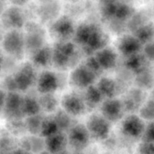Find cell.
Returning <instances> with one entry per match:
<instances>
[{"instance_id":"obj_44","label":"cell","mask_w":154,"mask_h":154,"mask_svg":"<svg viewBox=\"0 0 154 154\" xmlns=\"http://www.w3.org/2000/svg\"><path fill=\"white\" fill-rule=\"evenodd\" d=\"M0 154H12V152L11 153H7V152H3L0 150Z\"/></svg>"},{"instance_id":"obj_29","label":"cell","mask_w":154,"mask_h":154,"mask_svg":"<svg viewBox=\"0 0 154 154\" xmlns=\"http://www.w3.org/2000/svg\"><path fill=\"white\" fill-rule=\"evenodd\" d=\"M144 59H145L144 56L142 57L138 53V54H132V55L128 57V59L126 60L125 65H126L128 69L138 74L141 71L144 70Z\"/></svg>"},{"instance_id":"obj_31","label":"cell","mask_w":154,"mask_h":154,"mask_svg":"<svg viewBox=\"0 0 154 154\" xmlns=\"http://www.w3.org/2000/svg\"><path fill=\"white\" fill-rule=\"evenodd\" d=\"M19 145V142L16 141L11 135H2L0 136V150L7 153H11L16 150Z\"/></svg>"},{"instance_id":"obj_42","label":"cell","mask_w":154,"mask_h":154,"mask_svg":"<svg viewBox=\"0 0 154 154\" xmlns=\"http://www.w3.org/2000/svg\"><path fill=\"white\" fill-rule=\"evenodd\" d=\"M56 154H70V153H69V152L68 151V150L66 149V150H63V151L59 152V153H56Z\"/></svg>"},{"instance_id":"obj_18","label":"cell","mask_w":154,"mask_h":154,"mask_svg":"<svg viewBox=\"0 0 154 154\" xmlns=\"http://www.w3.org/2000/svg\"><path fill=\"white\" fill-rule=\"evenodd\" d=\"M141 42L135 35H126L119 41V51L127 57L138 54L141 48Z\"/></svg>"},{"instance_id":"obj_40","label":"cell","mask_w":154,"mask_h":154,"mask_svg":"<svg viewBox=\"0 0 154 154\" xmlns=\"http://www.w3.org/2000/svg\"><path fill=\"white\" fill-rule=\"evenodd\" d=\"M12 154H32V153H29V152L26 151V150H23V149L20 148V147H17L16 150H14L13 152H12Z\"/></svg>"},{"instance_id":"obj_23","label":"cell","mask_w":154,"mask_h":154,"mask_svg":"<svg viewBox=\"0 0 154 154\" xmlns=\"http://www.w3.org/2000/svg\"><path fill=\"white\" fill-rule=\"evenodd\" d=\"M22 110L24 116L27 117L39 114L42 109L39 105L38 99H35L30 96L23 97Z\"/></svg>"},{"instance_id":"obj_8","label":"cell","mask_w":154,"mask_h":154,"mask_svg":"<svg viewBox=\"0 0 154 154\" xmlns=\"http://www.w3.org/2000/svg\"><path fill=\"white\" fill-rule=\"evenodd\" d=\"M71 83L78 88H87L93 85L96 75L86 65L78 66L71 74Z\"/></svg>"},{"instance_id":"obj_3","label":"cell","mask_w":154,"mask_h":154,"mask_svg":"<svg viewBox=\"0 0 154 154\" xmlns=\"http://www.w3.org/2000/svg\"><path fill=\"white\" fill-rule=\"evenodd\" d=\"M76 54L75 46L69 41L60 42L53 49L52 61L58 68H66Z\"/></svg>"},{"instance_id":"obj_22","label":"cell","mask_w":154,"mask_h":154,"mask_svg":"<svg viewBox=\"0 0 154 154\" xmlns=\"http://www.w3.org/2000/svg\"><path fill=\"white\" fill-rule=\"evenodd\" d=\"M134 35L141 42V44H146L153 41L154 24L151 22L145 23L135 30Z\"/></svg>"},{"instance_id":"obj_45","label":"cell","mask_w":154,"mask_h":154,"mask_svg":"<svg viewBox=\"0 0 154 154\" xmlns=\"http://www.w3.org/2000/svg\"><path fill=\"white\" fill-rule=\"evenodd\" d=\"M2 68V60H1V58H0V69H1Z\"/></svg>"},{"instance_id":"obj_5","label":"cell","mask_w":154,"mask_h":154,"mask_svg":"<svg viewBox=\"0 0 154 154\" xmlns=\"http://www.w3.org/2000/svg\"><path fill=\"white\" fill-rule=\"evenodd\" d=\"M3 48L7 54L20 58L23 54L25 48L24 36L17 29H11L3 38Z\"/></svg>"},{"instance_id":"obj_19","label":"cell","mask_w":154,"mask_h":154,"mask_svg":"<svg viewBox=\"0 0 154 154\" xmlns=\"http://www.w3.org/2000/svg\"><path fill=\"white\" fill-rule=\"evenodd\" d=\"M122 102L125 110L134 114V112L139 110L144 103V96L141 89H137L132 91L131 90Z\"/></svg>"},{"instance_id":"obj_26","label":"cell","mask_w":154,"mask_h":154,"mask_svg":"<svg viewBox=\"0 0 154 154\" xmlns=\"http://www.w3.org/2000/svg\"><path fill=\"white\" fill-rule=\"evenodd\" d=\"M39 97L38 102L40 105L41 109L47 113L54 112L58 105V102L53 93H47V94H41Z\"/></svg>"},{"instance_id":"obj_35","label":"cell","mask_w":154,"mask_h":154,"mask_svg":"<svg viewBox=\"0 0 154 154\" xmlns=\"http://www.w3.org/2000/svg\"><path fill=\"white\" fill-rule=\"evenodd\" d=\"M141 139L145 142L154 143V121H151L145 126Z\"/></svg>"},{"instance_id":"obj_24","label":"cell","mask_w":154,"mask_h":154,"mask_svg":"<svg viewBox=\"0 0 154 154\" xmlns=\"http://www.w3.org/2000/svg\"><path fill=\"white\" fill-rule=\"evenodd\" d=\"M104 96L99 91L97 87H94L93 85L90 86L87 88V91L85 93L84 102L87 106L89 108H93L98 104L101 103L102 101V98Z\"/></svg>"},{"instance_id":"obj_21","label":"cell","mask_w":154,"mask_h":154,"mask_svg":"<svg viewBox=\"0 0 154 154\" xmlns=\"http://www.w3.org/2000/svg\"><path fill=\"white\" fill-rule=\"evenodd\" d=\"M53 50L49 47H42L35 51L32 56L33 63L38 66H47L52 60Z\"/></svg>"},{"instance_id":"obj_38","label":"cell","mask_w":154,"mask_h":154,"mask_svg":"<svg viewBox=\"0 0 154 154\" xmlns=\"http://www.w3.org/2000/svg\"><path fill=\"white\" fill-rule=\"evenodd\" d=\"M144 56L147 60L154 61V40L145 44L144 48Z\"/></svg>"},{"instance_id":"obj_46","label":"cell","mask_w":154,"mask_h":154,"mask_svg":"<svg viewBox=\"0 0 154 154\" xmlns=\"http://www.w3.org/2000/svg\"><path fill=\"white\" fill-rule=\"evenodd\" d=\"M73 154H82L81 153V152H76V153H73Z\"/></svg>"},{"instance_id":"obj_2","label":"cell","mask_w":154,"mask_h":154,"mask_svg":"<svg viewBox=\"0 0 154 154\" xmlns=\"http://www.w3.org/2000/svg\"><path fill=\"white\" fill-rule=\"evenodd\" d=\"M86 126L90 137L96 141H105L109 137L111 122L102 114H92L89 117Z\"/></svg>"},{"instance_id":"obj_41","label":"cell","mask_w":154,"mask_h":154,"mask_svg":"<svg viewBox=\"0 0 154 154\" xmlns=\"http://www.w3.org/2000/svg\"><path fill=\"white\" fill-rule=\"evenodd\" d=\"M3 14V2L2 0H0V16Z\"/></svg>"},{"instance_id":"obj_39","label":"cell","mask_w":154,"mask_h":154,"mask_svg":"<svg viewBox=\"0 0 154 154\" xmlns=\"http://www.w3.org/2000/svg\"><path fill=\"white\" fill-rule=\"evenodd\" d=\"M6 96L7 95L5 93V92L0 89V111L4 109V106L6 100Z\"/></svg>"},{"instance_id":"obj_14","label":"cell","mask_w":154,"mask_h":154,"mask_svg":"<svg viewBox=\"0 0 154 154\" xmlns=\"http://www.w3.org/2000/svg\"><path fill=\"white\" fill-rule=\"evenodd\" d=\"M45 149L52 154H56L66 150L69 145L67 135L61 131L45 138Z\"/></svg>"},{"instance_id":"obj_47","label":"cell","mask_w":154,"mask_h":154,"mask_svg":"<svg viewBox=\"0 0 154 154\" xmlns=\"http://www.w3.org/2000/svg\"><path fill=\"white\" fill-rule=\"evenodd\" d=\"M105 154H113V153H105Z\"/></svg>"},{"instance_id":"obj_33","label":"cell","mask_w":154,"mask_h":154,"mask_svg":"<svg viewBox=\"0 0 154 154\" xmlns=\"http://www.w3.org/2000/svg\"><path fill=\"white\" fill-rule=\"evenodd\" d=\"M8 130L11 134L15 136L22 135L25 131H27L25 122H20V119L11 120L9 123Z\"/></svg>"},{"instance_id":"obj_4","label":"cell","mask_w":154,"mask_h":154,"mask_svg":"<svg viewBox=\"0 0 154 154\" xmlns=\"http://www.w3.org/2000/svg\"><path fill=\"white\" fill-rule=\"evenodd\" d=\"M67 136L69 145L76 152L82 151L88 147L91 138L87 126L83 124L73 125Z\"/></svg>"},{"instance_id":"obj_15","label":"cell","mask_w":154,"mask_h":154,"mask_svg":"<svg viewBox=\"0 0 154 154\" xmlns=\"http://www.w3.org/2000/svg\"><path fill=\"white\" fill-rule=\"evenodd\" d=\"M19 147L29 152L32 154H38L46 150L45 138L41 135H35L24 137L19 141Z\"/></svg>"},{"instance_id":"obj_36","label":"cell","mask_w":154,"mask_h":154,"mask_svg":"<svg viewBox=\"0 0 154 154\" xmlns=\"http://www.w3.org/2000/svg\"><path fill=\"white\" fill-rule=\"evenodd\" d=\"M86 66L90 69L93 72H94L95 74H98L101 72V70H102V67L100 66L99 63H98L97 60L96 59V57H89L85 63Z\"/></svg>"},{"instance_id":"obj_43","label":"cell","mask_w":154,"mask_h":154,"mask_svg":"<svg viewBox=\"0 0 154 154\" xmlns=\"http://www.w3.org/2000/svg\"><path fill=\"white\" fill-rule=\"evenodd\" d=\"M38 154H52V153H51L49 151H48L47 150H43V151L41 152V153H38Z\"/></svg>"},{"instance_id":"obj_28","label":"cell","mask_w":154,"mask_h":154,"mask_svg":"<svg viewBox=\"0 0 154 154\" xmlns=\"http://www.w3.org/2000/svg\"><path fill=\"white\" fill-rule=\"evenodd\" d=\"M72 116L69 115L68 113H66L64 110L57 111L54 116V118L58 126L59 129L61 132L69 130L72 127Z\"/></svg>"},{"instance_id":"obj_17","label":"cell","mask_w":154,"mask_h":154,"mask_svg":"<svg viewBox=\"0 0 154 154\" xmlns=\"http://www.w3.org/2000/svg\"><path fill=\"white\" fill-rule=\"evenodd\" d=\"M95 57L102 67V70H109L115 67L117 65V54L109 48L105 47L96 51Z\"/></svg>"},{"instance_id":"obj_1","label":"cell","mask_w":154,"mask_h":154,"mask_svg":"<svg viewBox=\"0 0 154 154\" xmlns=\"http://www.w3.org/2000/svg\"><path fill=\"white\" fill-rule=\"evenodd\" d=\"M75 41L85 48L86 51H98L105 48L108 42L106 35L96 24L83 23L75 33Z\"/></svg>"},{"instance_id":"obj_7","label":"cell","mask_w":154,"mask_h":154,"mask_svg":"<svg viewBox=\"0 0 154 154\" xmlns=\"http://www.w3.org/2000/svg\"><path fill=\"white\" fill-rule=\"evenodd\" d=\"M61 104L63 110L73 117L83 114L87 108L84 99L75 93L65 94L61 100Z\"/></svg>"},{"instance_id":"obj_6","label":"cell","mask_w":154,"mask_h":154,"mask_svg":"<svg viewBox=\"0 0 154 154\" xmlns=\"http://www.w3.org/2000/svg\"><path fill=\"white\" fill-rule=\"evenodd\" d=\"M145 126L140 116L132 114L126 117L122 123V132L127 138L136 139L141 138Z\"/></svg>"},{"instance_id":"obj_11","label":"cell","mask_w":154,"mask_h":154,"mask_svg":"<svg viewBox=\"0 0 154 154\" xmlns=\"http://www.w3.org/2000/svg\"><path fill=\"white\" fill-rule=\"evenodd\" d=\"M23 97L15 92H9L6 96L5 114L11 120L21 119L24 116L22 110Z\"/></svg>"},{"instance_id":"obj_12","label":"cell","mask_w":154,"mask_h":154,"mask_svg":"<svg viewBox=\"0 0 154 154\" xmlns=\"http://www.w3.org/2000/svg\"><path fill=\"white\" fill-rule=\"evenodd\" d=\"M51 31L60 39V42H66L75 33L72 20L66 17L55 21L51 26Z\"/></svg>"},{"instance_id":"obj_32","label":"cell","mask_w":154,"mask_h":154,"mask_svg":"<svg viewBox=\"0 0 154 154\" xmlns=\"http://www.w3.org/2000/svg\"><path fill=\"white\" fill-rule=\"evenodd\" d=\"M139 116L143 120L153 121L154 120V99L144 102L139 109Z\"/></svg>"},{"instance_id":"obj_34","label":"cell","mask_w":154,"mask_h":154,"mask_svg":"<svg viewBox=\"0 0 154 154\" xmlns=\"http://www.w3.org/2000/svg\"><path fill=\"white\" fill-rule=\"evenodd\" d=\"M138 83L140 84V87L144 88V87H150V84L153 82V78L150 73L146 72V70L141 71V72L138 74Z\"/></svg>"},{"instance_id":"obj_13","label":"cell","mask_w":154,"mask_h":154,"mask_svg":"<svg viewBox=\"0 0 154 154\" xmlns=\"http://www.w3.org/2000/svg\"><path fill=\"white\" fill-rule=\"evenodd\" d=\"M59 87L57 76L51 71H45L39 76L37 81V90L41 94L53 93Z\"/></svg>"},{"instance_id":"obj_20","label":"cell","mask_w":154,"mask_h":154,"mask_svg":"<svg viewBox=\"0 0 154 154\" xmlns=\"http://www.w3.org/2000/svg\"><path fill=\"white\" fill-rule=\"evenodd\" d=\"M2 17H4L5 18L3 23L7 27L11 28V30L18 29L24 24L23 16L17 9H10L5 12L4 15H2Z\"/></svg>"},{"instance_id":"obj_10","label":"cell","mask_w":154,"mask_h":154,"mask_svg":"<svg viewBox=\"0 0 154 154\" xmlns=\"http://www.w3.org/2000/svg\"><path fill=\"white\" fill-rule=\"evenodd\" d=\"M123 102L115 98H110L102 102L101 107L102 115L109 122H117L123 115Z\"/></svg>"},{"instance_id":"obj_25","label":"cell","mask_w":154,"mask_h":154,"mask_svg":"<svg viewBox=\"0 0 154 154\" xmlns=\"http://www.w3.org/2000/svg\"><path fill=\"white\" fill-rule=\"evenodd\" d=\"M97 87L103 96L107 97L108 99L114 98L117 91V86L116 83L112 79L108 78H102L99 81Z\"/></svg>"},{"instance_id":"obj_30","label":"cell","mask_w":154,"mask_h":154,"mask_svg":"<svg viewBox=\"0 0 154 154\" xmlns=\"http://www.w3.org/2000/svg\"><path fill=\"white\" fill-rule=\"evenodd\" d=\"M60 131L58 126L53 117H44L42 125L40 135L43 138H47L48 136L54 135Z\"/></svg>"},{"instance_id":"obj_9","label":"cell","mask_w":154,"mask_h":154,"mask_svg":"<svg viewBox=\"0 0 154 154\" xmlns=\"http://www.w3.org/2000/svg\"><path fill=\"white\" fill-rule=\"evenodd\" d=\"M17 90L26 91L31 87L35 81V72L29 63L24 64L14 76Z\"/></svg>"},{"instance_id":"obj_16","label":"cell","mask_w":154,"mask_h":154,"mask_svg":"<svg viewBox=\"0 0 154 154\" xmlns=\"http://www.w3.org/2000/svg\"><path fill=\"white\" fill-rule=\"evenodd\" d=\"M26 38H24L25 46L26 48L35 50V51L43 47L45 33L41 27L35 24L28 28Z\"/></svg>"},{"instance_id":"obj_27","label":"cell","mask_w":154,"mask_h":154,"mask_svg":"<svg viewBox=\"0 0 154 154\" xmlns=\"http://www.w3.org/2000/svg\"><path fill=\"white\" fill-rule=\"evenodd\" d=\"M43 120L44 117H42L40 114L28 117L25 121L27 132H29L31 135H40Z\"/></svg>"},{"instance_id":"obj_37","label":"cell","mask_w":154,"mask_h":154,"mask_svg":"<svg viewBox=\"0 0 154 154\" xmlns=\"http://www.w3.org/2000/svg\"><path fill=\"white\" fill-rule=\"evenodd\" d=\"M138 154H154V143L142 141L138 146Z\"/></svg>"}]
</instances>
